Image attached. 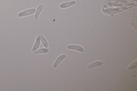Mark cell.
Returning <instances> with one entry per match:
<instances>
[{
    "label": "cell",
    "mask_w": 137,
    "mask_h": 91,
    "mask_svg": "<svg viewBox=\"0 0 137 91\" xmlns=\"http://www.w3.org/2000/svg\"><path fill=\"white\" fill-rule=\"evenodd\" d=\"M49 51V50L48 49L43 48L35 51L34 52V53L35 54H45L48 52Z\"/></svg>",
    "instance_id": "obj_8"
},
{
    "label": "cell",
    "mask_w": 137,
    "mask_h": 91,
    "mask_svg": "<svg viewBox=\"0 0 137 91\" xmlns=\"http://www.w3.org/2000/svg\"><path fill=\"white\" fill-rule=\"evenodd\" d=\"M36 11V8H32L20 12L18 15V17L22 18L34 14Z\"/></svg>",
    "instance_id": "obj_1"
},
{
    "label": "cell",
    "mask_w": 137,
    "mask_h": 91,
    "mask_svg": "<svg viewBox=\"0 0 137 91\" xmlns=\"http://www.w3.org/2000/svg\"><path fill=\"white\" fill-rule=\"evenodd\" d=\"M44 7V5H41L39 6L37 8L34 16V19L36 21L38 20L40 14L42 11Z\"/></svg>",
    "instance_id": "obj_4"
},
{
    "label": "cell",
    "mask_w": 137,
    "mask_h": 91,
    "mask_svg": "<svg viewBox=\"0 0 137 91\" xmlns=\"http://www.w3.org/2000/svg\"><path fill=\"white\" fill-rule=\"evenodd\" d=\"M40 44V40L38 38H37L35 44L32 49V52H34L39 48Z\"/></svg>",
    "instance_id": "obj_9"
},
{
    "label": "cell",
    "mask_w": 137,
    "mask_h": 91,
    "mask_svg": "<svg viewBox=\"0 0 137 91\" xmlns=\"http://www.w3.org/2000/svg\"><path fill=\"white\" fill-rule=\"evenodd\" d=\"M67 48L69 49L73 50L80 52H84V49L82 47L75 45H69L67 46Z\"/></svg>",
    "instance_id": "obj_2"
},
{
    "label": "cell",
    "mask_w": 137,
    "mask_h": 91,
    "mask_svg": "<svg viewBox=\"0 0 137 91\" xmlns=\"http://www.w3.org/2000/svg\"><path fill=\"white\" fill-rule=\"evenodd\" d=\"M38 38L41 41L43 46L45 48H47L48 47V44L46 39L42 35H39L38 36Z\"/></svg>",
    "instance_id": "obj_6"
},
{
    "label": "cell",
    "mask_w": 137,
    "mask_h": 91,
    "mask_svg": "<svg viewBox=\"0 0 137 91\" xmlns=\"http://www.w3.org/2000/svg\"><path fill=\"white\" fill-rule=\"evenodd\" d=\"M137 60L133 62L129 66H128L127 68L128 69H133L136 67L137 65Z\"/></svg>",
    "instance_id": "obj_10"
},
{
    "label": "cell",
    "mask_w": 137,
    "mask_h": 91,
    "mask_svg": "<svg viewBox=\"0 0 137 91\" xmlns=\"http://www.w3.org/2000/svg\"><path fill=\"white\" fill-rule=\"evenodd\" d=\"M66 57V55L64 54L60 56L58 58L55 63L53 65V68H56L59 64L65 59Z\"/></svg>",
    "instance_id": "obj_5"
},
{
    "label": "cell",
    "mask_w": 137,
    "mask_h": 91,
    "mask_svg": "<svg viewBox=\"0 0 137 91\" xmlns=\"http://www.w3.org/2000/svg\"><path fill=\"white\" fill-rule=\"evenodd\" d=\"M76 3V2L75 1L65 2L61 4L60 7L62 9H65L72 6L75 5Z\"/></svg>",
    "instance_id": "obj_3"
},
{
    "label": "cell",
    "mask_w": 137,
    "mask_h": 91,
    "mask_svg": "<svg viewBox=\"0 0 137 91\" xmlns=\"http://www.w3.org/2000/svg\"><path fill=\"white\" fill-rule=\"evenodd\" d=\"M102 64V62L101 61H96L89 65L88 66L87 68L90 69L93 67H98L101 65Z\"/></svg>",
    "instance_id": "obj_7"
}]
</instances>
